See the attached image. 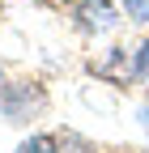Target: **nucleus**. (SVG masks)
<instances>
[{
    "label": "nucleus",
    "instance_id": "f257e3e1",
    "mask_svg": "<svg viewBox=\"0 0 149 153\" xmlns=\"http://www.w3.org/2000/svg\"><path fill=\"white\" fill-rule=\"evenodd\" d=\"M128 9H132L136 22H149V0H128Z\"/></svg>",
    "mask_w": 149,
    "mask_h": 153
},
{
    "label": "nucleus",
    "instance_id": "f03ea898",
    "mask_svg": "<svg viewBox=\"0 0 149 153\" xmlns=\"http://www.w3.org/2000/svg\"><path fill=\"white\" fill-rule=\"evenodd\" d=\"M136 68H141V72L149 76V43H145V51H141V60H136Z\"/></svg>",
    "mask_w": 149,
    "mask_h": 153
},
{
    "label": "nucleus",
    "instance_id": "7ed1b4c3",
    "mask_svg": "<svg viewBox=\"0 0 149 153\" xmlns=\"http://www.w3.org/2000/svg\"><path fill=\"white\" fill-rule=\"evenodd\" d=\"M17 153H39V145H22V149H17Z\"/></svg>",
    "mask_w": 149,
    "mask_h": 153
},
{
    "label": "nucleus",
    "instance_id": "20e7f679",
    "mask_svg": "<svg viewBox=\"0 0 149 153\" xmlns=\"http://www.w3.org/2000/svg\"><path fill=\"white\" fill-rule=\"evenodd\" d=\"M145 128H149V111H145Z\"/></svg>",
    "mask_w": 149,
    "mask_h": 153
}]
</instances>
